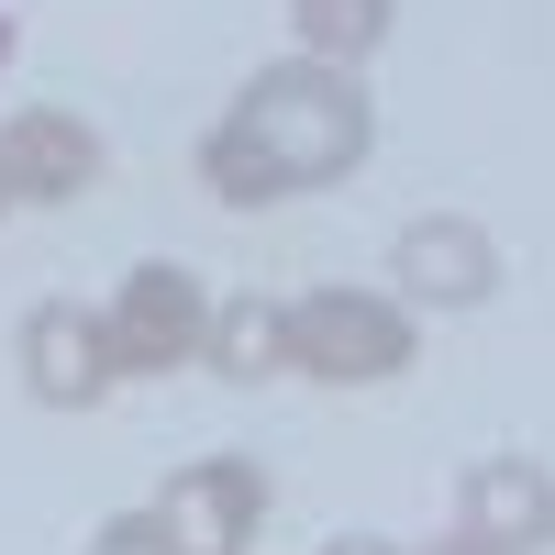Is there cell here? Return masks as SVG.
Wrapping results in <instances>:
<instances>
[{"mask_svg": "<svg viewBox=\"0 0 555 555\" xmlns=\"http://www.w3.org/2000/svg\"><path fill=\"white\" fill-rule=\"evenodd\" d=\"M423 322H411L389 289H300L289 300V378H322V389H378L411 366Z\"/></svg>", "mask_w": 555, "mask_h": 555, "instance_id": "7a4b0ae2", "label": "cell"}, {"mask_svg": "<svg viewBox=\"0 0 555 555\" xmlns=\"http://www.w3.org/2000/svg\"><path fill=\"white\" fill-rule=\"evenodd\" d=\"M201 322H211V289H201V267H178V256H145L112 289L101 311V345H112V378H167V366H201Z\"/></svg>", "mask_w": 555, "mask_h": 555, "instance_id": "3957f363", "label": "cell"}, {"mask_svg": "<svg viewBox=\"0 0 555 555\" xmlns=\"http://www.w3.org/2000/svg\"><path fill=\"white\" fill-rule=\"evenodd\" d=\"M0 67H12V12H0Z\"/></svg>", "mask_w": 555, "mask_h": 555, "instance_id": "5bb4252c", "label": "cell"}, {"mask_svg": "<svg viewBox=\"0 0 555 555\" xmlns=\"http://www.w3.org/2000/svg\"><path fill=\"white\" fill-rule=\"evenodd\" d=\"M455 533H478V544H500V555H544V533H555V489H544V455H478L467 467V489H455Z\"/></svg>", "mask_w": 555, "mask_h": 555, "instance_id": "ba28073f", "label": "cell"}, {"mask_svg": "<svg viewBox=\"0 0 555 555\" xmlns=\"http://www.w3.org/2000/svg\"><path fill=\"white\" fill-rule=\"evenodd\" d=\"M267 467H256V455H190V467H178L156 500H145V512L167 522V544L178 555H245L256 544V522H267Z\"/></svg>", "mask_w": 555, "mask_h": 555, "instance_id": "277c9868", "label": "cell"}, {"mask_svg": "<svg viewBox=\"0 0 555 555\" xmlns=\"http://www.w3.org/2000/svg\"><path fill=\"white\" fill-rule=\"evenodd\" d=\"M89 555H178V544H167V522H156V512H112L101 533H89Z\"/></svg>", "mask_w": 555, "mask_h": 555, "instance_id": "8fae6325", "label": "cell"}, {"mask_svg": "<svg viewBox=\"0 0 555 555\" xmlns=\"http://www.w3.org/2000/svg\"><path fill=\"white\" fill-rule=\"evenodd\" d=\"M366 145H378L366 78L322 67V56H278V67H256L234 89V112L201 133V190L222 211H267V201H300V190L356 178Z\"/></svg>", "mask_w": 555, "mask_h": 555, "instance_id": "6da1fadb", "label": "cell"}, {"mask_svg": "<svg viewBox=\"0 0 555 555\" xmlns=\"http://www.w3.org/2000/svg\"><path fill=\"white\" fill-rule=\"evenodd\" d=\"M12 366L44 411H101L122 378H112V345H101V311L89 300H34L23 334H12Z\"/></svg>", "mask_w": 555, "mask_h": 555, "instance_id": "5b68a950", "label": "cell"}, {"mask_svg": "<svg viewBox=\"0 0 555 555\" xmlns=\"http://www.w3.org/2000/svg\"><path fill=\"white\" fill-rule=\"evenodd\" d=\"M101 133H89L78 112H56V101H34V112H12L0 122V178H12V211H67V201H89L101 190Z\"/></svg>", "mask_w": 555, "mask_h": 555, "instance_id": "52a82bcc", "label": "cell"}, {"mask_svg": "<svg viewBox=\"0 0 555 555\" xmlns=\"http://www.w3.org/2000/svg\"><path fill=\"white\" fill-rule=\"evenodd\" d=\"M289 23H300V56L366 67V56L389 44V0H289Z\"/></svg>", "mask_w": 555, "mask_h": 555, "instance_id": "30bf717a", "label": "cell"}, {"mask_svg": "<svg viewBox=\"0 0 555 555\" xmlns=\"http://www.w3.org/2000/svg\"><path fill=\"white\" fill-rule=\"evenodd\" d=\"M0 222H12V178H0Z\"/></svg>", "mask_w": 555, "mask_h": 555, "instance_id": "9a60e30c", "label": "cell"}, {"mask_svg": "<svg viewBox=\"0 0 555 555\" xmlns=\"http://www.w3.org/2000/svg\"><path fill=\"white\" fill-rule=\"evenodd\" d=\"M201 366H211V378H234V389L289 378V300H267V289L211 300V322H201Z\"/></svg>", "mask_w": 555, "mask_h": 555, "instance_id": "9c48e42d", "label": "cell"}, {"mask_svg": "<svg viewBox=\"0 0 555 555\" xmlns=\"http://www.w3.org/2000/svg\"><path fill=\"white\" fill-rule=\"evenodd\" d=\"M434 555H500V544H478V533H444V544H434Z\"/></svg>", "mask_w": 555, "mask_h": 555, "instance_id": "4fadbf2b", "label": "cell"}, {"mask_svg": "<svg viewBox=\"0 0 555 555\" xmlns=\"http://www.w3.org/2000/svg\"><path fill=\"white\" fill-rule=\"evenodd\" d=\"M311 555H400L389 533H334V544H311Z\"/></svg>", "mask_w": 555, "mask_h": 555, "instance_id": "7c38bea8", "label": "cell"}, {"mask_svg": "<svg viewBox=\"0 0 555 555\" xmlns=\"http://www.w3.org/2000/svg\"><path fill=\"white\" fill-rule=\"evenodd\" d=\"M389 278H400V311H478L500 289V245L478 234L467 211H423V222H400V245H389Z\"/></svg>", "mask_w": 555, "mask_h": 555, "instance_id": "8992f818", "label": "cell"}]
</instances>
